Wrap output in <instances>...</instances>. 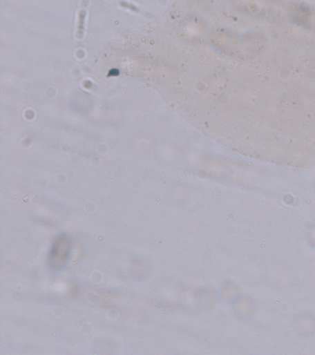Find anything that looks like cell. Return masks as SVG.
Returning <instances> with one entry per match:
<instances>
[{
	"label": "cell",
	"instance_id": "cell-1",
	"mask_svg": "<svg viewBox=\"0 0 315 355\" xmlns=\"http://www.w3.org/2000/svg\"><path fill=\"white\" fill-rule=\"evenodd\" d=\"M87 8H88V2H87L86 0H84L81 3V8L78 12V19H77L75 35L78 40L84 39V32H86Z\"/></svg>",
	"mask_w": 315,
	"mask_h": 355
}]
</instances>
